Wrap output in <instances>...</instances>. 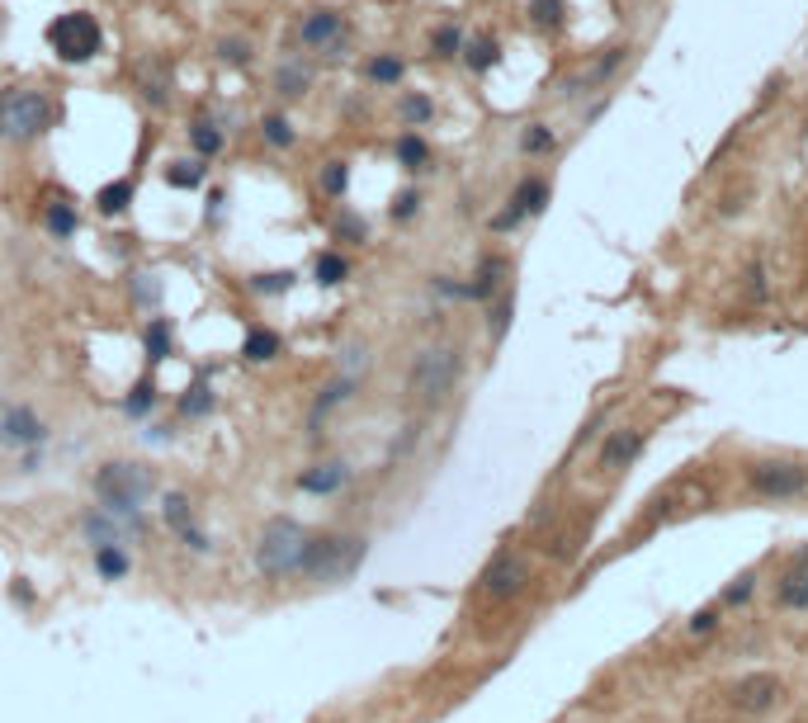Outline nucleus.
<instances>
[{
  "instance_id": "obj_1",
  "label": "nucleus",
  "mask_w": 808,
  "mask_h": 723,
  "mask_svg": "<svg viewBox=\"0 0 808 723\" xmlns=\"http://www.w3.org/2000/svg\"><path fill=\"white\" fill-rule=\"evenodd\" d=\"M95 492H99V506H105V511L137 515V506L156 492V473H152L147 464L118 459V464H105V468H99Z\"/></svg>"
},
{
  "instance_id": "obj_2",
  "label": "nucleus",
  "mask_w": 808,
  "mask_h": 723,
  "mask_svg": "<svg viewBox=\"0 0 808 723\" xmlns=\"http://www.w3.org/2000/svg\"><path fill=\"white\" fill-rule=\"evenodd\" d=\"M360 563H364V540L360 534H317V540L303 544L298 572L317 577V582H345Z\"/></svg>"
},
{
  "instance_id": "obj_3",
  "label": "nucleus",
  "mask_w": 808,
  "mask_h": 723,
  "mask_svg": "<svg viewBox=\"0 0 808 723\" xmlns=\"http://www.w3.org/2000/svg\"><path fill=\"white\" fill-rule=\"evenodd\" d=\"M454 383H459V350L454 345H426L417 360H411L407 374V392L417 402H445Z\"/></svg>"
},
{
  "instance_id": "obj_4",
  "label": "nucleus",
  "mask_w": 808,
  "mask_h": 723,
  "mask_svg": "<svg viewBox=\"0 0 808 723\" xmlns=\"http://www.w3.org/2000/svg\"><path fill=\"white\" fill-rule=\"evenodd\" d=\"M303 544H307V534H303V525L298 521H269L265 530H260V544H256V563H260V572H269V577H288V572H298V563H303Z\"/></svg>"
},
{
  "instance_id": "obj_5",
  "label": "nucleus",
  "mask_w": 808,
  "mask_h": 723,
  "mask_svg": "<svg viewBox=\"0 0 808 723\" xmlns=\"http://www.w3.org/2000/svg\"><path fill=\"white\" fill-rule=\"evenodd\" d=\"M52 123V105L43 90H10L0 99V137L10 142H33Z\"/></svg>"
},
{
  "instance_id": "obj_6",
  "label": "nucleus",
  "mask_w": 808,
  "mask_h": 723,
  "mask_svg": "<svg viewBox=\"0 0 808 723\" xmlns=\"http://www.w3.org/2000/svg\"><path fill=\"white\" fill-rule=\"evenodd\" d=\"M48 43H52V52H57L61 61H95V57H99V48H105V33H99L95 14L76 10V14L52 19Z\"/></svg>"
},
{
  "instance_id": "obj_7",
  "label": "nucleus",
  "mask_w": 808,
  "mask_h": 723,
  "mask_svg": "<svg viewBox=\"0 0 808 723\" xmlns=\"http://www.w3.org/2000/svg\"><path fill=\"white\" fill-rule=\"evenodd\" d=\"M747 478H752V487L761 492V497H775V502L803 497L808 492V473L799 464H752Z\"/></svg>"
},
{
  "instance_id": "obj_8",
  "label": "nucleus",
  "mask_w": 808,
  "mask_h": 723,
  "mask_svg": "<svg viewBox=\"0 0 808 723\" xmlns=\"http://www.w3.org/2000/svg\"><path fill=\"white\" fill-rule=\"evenodd\" d=\"M80 530H86V540L95 549H109V544H128L133 534L142 530V521H137V515H118V511L99 506L95 515H86V525H80Z\"/></svg>"
},
{
  "instance_id": "obj_9",
  "label": "nucleus",
  "mask_w": 808,
  "mask_h": 723,
  "mask_svg": "<svg viewBox=\"0 0 808 723\" xmlns=\"http://www.w3.org/2000/svg\"><path fill=\"white\" fill-rule=\"evenodd\" d=\"M525 582H530V563H525L521 553H502V558H496V563L483 572V591L492 596V601H506V596H515Z\"/></svg>"
},
{
  "instance_id": "obj_10",
  "label": "nucleus",
  "mask_w": 808,
  "mask_h": 723,
  "mask_svg": "<svg viewBox=\"0 0 808 723\" xmlns=\"http://www.w3.org/2000/svg\"><path fill=\"white\" fill-rule=\"evenodd\" d=\"M544 203H549V184L539 180V175H530V180H521V190L511 194V209L492 218V227H496V232H511V227L521 222V218L544 213Z\"/></svg>"
},
{
  "instance_id": "obj_11",
  "label": "nucleus",
  "mask_w": 808,
  "mask_h": 723,
  "mask_svg": "<svg viewBox=\"0 0 808 723\" xmlns=\"http://www.w3.org/2000/svg\"><path fill=\"white\" fill-rule=\"evenodd\" d=\"M780 700V681L771 671H756V676H742L738 686H733V705L742 714H761V709H771Z\"/></svg>"
},
{
  "instance_id": "obj_12",
  "label": "nucleus",
  "mask_w": 808,
  "mask_h": 723,
  "mask_svg": "<svg viewBox=\"0 0 808 723\" xmlns=\"http://www.w3.org/2000/svg\"><path fill=\"white\" fill-rule=\"evenodd\" d=\"M0 440L5 445H43V421L33 417L29 407H10L5 417H0Z\"/></svg>"
},
{
  "instance_id": "obj_13",
  "label": "nucleus",
  "mask_w": 808,
  "mask_h": 723,
  "mask_svg": "<svg viewBox=\"0 0 808 723\" xmlns=\"http://www.w3.org/2000/svg\"><path fill=\"white\" fill-rule=\"evenodd\" d=\"M780 606H790V610L808 606V549L794 553L790 568H785V577H780Z\"/></svg>"
},
{
  "instance_id": "obj_14",
  "label": "nucleus",
  "mask_w": 808,
  "mask_h": 723,
  "mask_svg": "<svg viewBox=\"0 0 808 723\" xmlns=\"http://www.w3.org/2000/svg\"><path fill=\"white\" fill-rule=\"evenodd\" d=\"M345 483H350V464H341V459L317 464V468H307L303 478H298V487H303V492H317V497H326V492H341Z\"/></svg>"
},
{
  "instance_id": "obj_15",
  "label": "nucleus",
  "mask_w": 808,
  "mask_h": 723,
  "mask_svg": "<svg viewBox=\"0 0 808 723\" xmlns=\"http://www.w3.org/2000/svg\"><path fill=\"white\" fill-rule=\"evenodd\" d=\"M619 61H625V48H610V52H606V57H600V61H596V67H591V71H582V76H572V80H568V86H563V95L572 99V95H587V90H596V86H606V80L615 76V67H619Z\"/></svg>"
},
{
  "instance_id": "obj_16",
  "label": "nucleus",
  "mask_w": 808,
  "mask_h": 723,
  "mask_svg": "<svg viewBox=\"0 0 808 723\" xmlns=\"http://www.w3.org/2000/svg\"><path fill=\"white\" fill-rule=\"evenodd\" d=\"M638 445H644V430H615L610 445L600 449V468H606V473L625 468V464L634 459V454H638Z\"/></svg>"
},
{
  "instance_id": "obj_17",
  "label": "nucleus",
  "mask_w": 808,
  "mask_h": 723,
  "mask_svg": "<svg viewBox=\"0 0 808 723\" xmlns=\"http://www.w3.org/2000/svg\"><path fill=\"white\" fill-rule=\"evenodd\" d=\"M336 38H341V14H336V10H317V14L303 24V43H307V48H322V52H326Z\"/></svg>"
},
{
  "instance_id": "obj_18",
  "label": "nucleus",
  "mask_w": 808,
  "mask_h": 723,
  "mask_svg": "<svg viewBox=\"0 0 808 723\" xmlns=\"http://www.w3.org/2000/svg\"><path fill=\"white\" fill-rule=\"evenodd\" d=\"M502 279H506V260H502V256H487V260L478 265V279L464 284V288H468V298H492L496 288H502Z\"/></svg>"
},
{
  "instance_id": "obj_19",
  "label": "nucleus",
  "mask_w": 808,
  "mask_h": 723,
  "mask_svg": "<svg viewBox=\"0 0 808 723\" xmlns=\"http://www.w3.org/2000/svg\"><path fill=\"white\" fill-rule=\"evenodd\" d=\"M307 86H313V71H307L303 61H284V67H279V76H275V90H279L284 99H298V95H307Z\"/></svg>"
},
{
  "instance_id": "obj_20",
  "label": "nucleus",
  "mask_w": 808,
  "mask_h": 723,
  "mask_svg": "<svg viewBox=\"0 0 808 723\" xmlns=\"http://www.w3.org/2000/svg\"><path fill=\"white\" fill-rule=\"evenodd\" d=\"M345 275H350V260H345L341 251H322V256H317V265H313V279H317L322 288L345 284Z\"/></svg>"
},
{
  "instance_id": "obj_21",
  "label": "nucleus",
  "mask_w": 808,
  "mask_h": 723,
  "mask_svg": "<svg viewBox=\"0 0 808 723\" xmlns=\"http://www.w3.org/2000/svg\"><path fill=\"white\" fill-rule=\"evenodd\" d=\"M43 227H48V232H52L57 241L76 237V203H61V199H57V203H48V209H43Z\"/></svg>"
},
{
  "instance_id": "obj_22",
  "label": "nucleus",
  "mask_w": 808,
  "mask_h": 723,
  "mask_svg": "<svg viewBox=\"0 0 808 723\" xmlns=\"http://www.w3.org/2000/svg\"><path fill=\"white\" fill-rule=\"evenodd\" d=\"M464 61L473 71H492L496 61H502V48H496V38H473V43H464Z\"/></svg>"
},
{
  "instance_id": "obj_23",
  "label": "nucleus",
  "mask_w": 808,
  "mask_h": 723,
  "mask_svg": "<svg viewBox=\"0 0 808 723\" xmlns=\"http://www.w3.org/2000/svg\"><path fill=\"white\" fill-rule=\"evenodd\" d=\"M203 175H209L203 161H171V166H165V184H175V190H199Z\"/></svg>"
},
{
  "instance_id": "obj_24",
  "label": "nucleus",
  "mask_w": 808,
  "mask_h": 723,
  "mask_svg": "<svg viewBox=\"0 0 808 723\" xmlns=\"http://www.w3.org/2000/svg\"><path fill=\"white\" fill-rule=\"evenodd\" d=\"M241 355L246 360H275L279 355V336L275 332H265V326H251V332H246V345H241Z\"/></svg>"
},
{
  "instance_id": "obj_25",
  "label": "nucleus",
  "mask_w": 808,
  "mask_h": 723,
  "mask_svg": "<svg viewBox=\"0 0 808 723\" xmlns=\"http://www.w3.org/2000/svg\"><path fill=\"white\" fill-rule=\"evenodd\" d=\"M350 392H355V379H350V374H341L336 383H326V388H322V398H317V407H313V421H322L331 407L350 402Z\"/></svg>"
},
{
  "instance_id": "obj_26",
  "label": "nucleus",
  "mask_w": 808,
  "mask_h": 723,
  "mask_svg": "<svg viewBox=\"0 0 808 723\" xmlns=\"http://www.w3.org/2000/svg\"><path fill=\"white\" fill-rule=\"evenodd\" d=\"M99 213H123L133 203V180H114V184H105V190H99Z\"/></svg>"
},
{
  "instance_id": "obj_27",
  "label": "nucleus",
  "mask_w": 808,
  "mask_h": 723,
  "mask_svg": "<svg viewBox=\"0 0 808 723\" xmlns=\"http://www.w3.org/2000/svg\"><path fill=\"white\" fill-rule=\"evenodd\" d=\"M398 161H402L407 171H421L426 161H430V147H426L417 133H402V137H398Z\"/></svg>"
},
{
  "instance_id": "obj_28",
  "label": "nucleus",
  "mask_w": 808,
  "mask_h": 723,
  "mask_svg": "<svg viewBox=\"0 0 808 723\" xmlns=\"http://www.w3.org/2000/svg\"><path fill=\"white\" fill-rule=\"evenodd\" d=\"M553 142H558V137H553L549 123H530V128L521 133V152H525V156H544V152H553Z\"/></svg>"
},
{
  "instance_id": "obj_29",
  "label": "nucleus",
  "mask_w": 808,
  "mask_h": 723,
  "mask_svg": "<svg viewBox=\"0 0 808 723\" xmlns=\"http://www.w3.org/2000/svg\"><path fill=\"white\" fill-rule=\"evenodd\" d=\"M369 80H374V86H398L402 80V57H392V52L374 57L369 61Z\"/></svg>"
},
{
  "instance_id": "obj_30",
  "label": "nucleus",
  "mask_w": 808,
  "mask_h": 723,
  "mask_svg": "<svg viewBox=\"0 0 808 723\" xmlns=\"http://www.w3.org/2000/svg\"><path fill=\"white\" fill-rule=\"evenodd\" d=\"M190 142H194V152H199V156H213V152H222V133L213 128L209 118H199L194 128H190Z\"/></svg>"
},
{
  "instance_id": "obj_31",
  "label": "nucleus",
  "mask_w": 808,
  "mask_h": 723,
  "mask_svg": "<svg viewBox=\"0 0 808 723\" xmlns=\"http://www.w3.org/2000/svg\"><path fill=\"white\" fill-rule=\"evenodd\" d=\"M260 133H265L269 147H294V123H288L284 114H269V118L260 123Z\"/></svg>"
},
{
  "instance_id": "obj_32",
  "label": "nucleus",
  "mask_w": 808,
  "mask_h": 723,
  "mask_svg": "<svg viewBox=\"0 0 808 723\" xmlns=\"http://www.w3.org/2000/svg\"><path fill=\"white\" fill-rule=\"evenodd\" d=\"M95 568H99V577H109V582H114V577L128 572V553H123L118 544H109V549L95 553Z\"/></svg>"
},
{
  "instance_id": "obj_33",
  "label": "nucleus",
  "mask_w": 808,
  "mask_h": 723,
  "mask_svg": "<svg viewBox=\"0 0 808 723\" xmlns=\"http://www.w3.org/2000/svg\"><path fill=\"white\" fill-rule=\"evenodd\" d=\"M165 355H171V322L152 317V326H147V360H165Z\"/></svg>"
},
{
  "instance_id": "obj_34",
  "label": "nucleus",
  "mask_w": 808,
  "mask_h": 723,
  "mask_svg": "<svg viewBox=\"0 0 808 723\" xmlns=\"http://www.w3.org/2000/svg\"><path fill=\"white\" fill-rule=\"evenodd\" d=\"M530 19L539 29H558L563 24V0H530Z\"/></svg>"
},
{
  "instance_id": "obj_35",
  "label": "nucleus",
  "mask_w": 808,
  "mask_h": 723,
  "mask_svg": "<svg viewBox=\"0 0 808 723\" xmlns=\"http://www.w3.org/2000/svg\"><path fill=\"white\" fill-rule=\"evenodd\" d=\"M322 190H326L331 199H341V194L350 190V166H345V161H326V171H322Z\"/></svg>"
},
{
  "instance_id": "obj_36",
  "label": "nucleus",
  "mask_w": 808,
  "mask_h": 723,
  "mask_svg": "<svg viewBox=\"0 0 808 723\" xmlns=\"http://www.w3.org/2000/svg\"><path fill=\"white\" fill-rule=\"evenodd\" d=\"M294 279H298L294 270H275V275H256L251 288H256V294H288V288H294Z\"/></svg>"
},
{
  "instance_id": "obj_37",
  "label": "nucleus",
  "mask_w": 808,
  "mask_h": 723,
  "mask_svg": "<svg viewBox=\"0 0 808 723\" xmlns=\"http://www.w3.org/2000/svg\"><path fill=\"white\" fill-rule=\"evenodd\" d=\"M430 48H435V57H454V52H464V33L454 24H445V29H435Z\"/></svg>"
},
{
  "instance_id": "obj_38",
  "label": "nucleus",
  "mask_w": 808,
  "mask_h": 723,
  "mask_svg": "<svg viewBox=\"0 0 808 723\" xmlns=\"http://www.w3.org/2000/svg\"><path fill=\"white\" fill-rule=\"evenodd\" d=\"M180 411L184 417H203V411H213V392L203 388V383H194L190 392H184V402H180Z\"/></svg>"
},
{
  "instance_id": "obj_39",
  "label": "nucleus",
  "mask_w": 808,
  "mask_h": 723,
  "mask_svg": "<svg viewBox=\"0 0 808 723\" xmlns=\"http://www.w3.org/2000/svg\"><path fill=\"white\" fill-rule=\"evenodd\" d=\"M123 407H128V417H147V411L156 407V383H137L133 398L123 402Z\"/></svg>"
},
{
  "instance_id": "obj_40",
  "label": "nucleus",
  "mask_w": 808,
  "mask_h": 723,
  "mask_svg": "<svg viewBox=\"0 0 808 723\" xmlns=\"http://www.w3.org/2000/svg\"><path fill=\"white\" fill-rule=\"evenodd\" d=\"M161 511H165V521H171L175 530H190V502H184L180 492H171V497H165V506H161Z\"/></svg>"
},
{
  "instance_id": "obj_41",
  "label": "nucleus",
  "mask_w": 808,
  "mask_h": 723,
  "mask_svg": "<svg viewBox=\"0 0 808 723\" xmlns=\"http://www.w3.org/2000/svg\"><path fill=\"white\" fill-rule=\"evenodd\" d=\"M430 114H435V105H430L426 95H402V118H407V123H426Z\"/></svg>"
},
{
  "instance_id": "obj_42",
  "label": "nucleus",
  "mask_w": 808,
  "mask_h": 723,
  "mask_svg": "<svg viewBox=\"0 0 808 723\" xmlns=\"http://www.w3.org/2000/svg\"><path fill=\"white\" fill-rule=\"evenodd\" d=\"M218 57H222V61H232V67H246V61H251V43H241V38H222V43H218Z\"/></svg>"
},
{
  "instance_id": "obj_43",
  "label": "nucleus",
  "mask_w": 808,
  "mask_h": 723,
  "mask_svg": "<svg viewBox=\"0 0 808 723\" xmlns=\"http://www.w3.org/2000/svg\"><path fill=\"white\" fill-rule=\"evenodd\" d=\"M511 313H515V298L506 294L502 303L492 307V341H502V336H506V326H511Z\"/></svg>"
},
{
  "instance_id": "obj_44",
  "label": "nucleus",
  "mask_w": 808,
  "mask_h": 723,
  "mask_svg": "<svg viewBox=\"0 0 808 723\" xmlns=\"http://www.w3.org/2000/svg\"><path fill=\"white\" fill-rule=\"evenodd\" d=\"M133 294H137V303H142V307H152V303H161V284H156V275H137V284H133Z\"/></svg>"
},
{
  "instance_id": "obj_45",
  "label": "nucleus",
  "mask_w": 808,
  "mask_h": 723,
  "mask_svg": "<svg viewBox=\"0 0 808 723\" xmlns=\"http://www.w3.org/2000/svg\"><path fill=\"white\" fill-rule=\"evenodd\" d=\"M417 209H421V194H417V190H402L398 199H392V218H398V222H407Z\"/></svg>"
},
{
  "instance_id": "obj_46",
  "label": "nucleus",
  "mask_w": 808,
  "mask_h": 723,
  "mask_svg": "<svg viewBox=\"0 0 808 723\" xmlns=\"http://www.w3.org/2000/svg\"><path fill=\"white\" fill-rule=\"evenodd\" d=\"M752 587H756V577H752V572H742L738 582H733L728 591H723V601H728V606H742V601L752 596Z\"/></svg>"
},
{
  "instance_id": "obj_47",
  "label": "nucleus",
  "mask_w": 808,
  "mask_h": 723,
  "mask_svg": "<svg viewBox=\"0 0 808 723\" xmlns=\"http://www.w3.org/2000/svg\"><path fill=\"white\" fill-rule=\"evenodd\" d=\"M336 237H350V241H364V222L360 218H336Z\"/></svg>"
},
{
  "instance_id": "obj_48",
  "label": "nucleus",
  "mask_w": 808,
  "mask_h": 723,
  "mask_svg": "<svg viewBox=\"0 0 808 723\" xmlns=\"http://www.w3.org/2000/svg\"><path fill=\"white\" fill-rule=\"evenodd\" d=\"M709 629H714V610H700L691 619V634H709Z\"/></svg>"
},
{
  "instance_id": "obj_49",
  "label": "nucleus",
  "mask_w": 808,
  "mask_h": 723,
  "mask_svg": "<svg viewBox=\"0 0 808 723\" xmlns=\"http://www.w3.org/2000/svg\"><path fill=\"white\" fill-rule=\"evenodd\" d=\"M0 417H5V411H0Z\"/></svg>"
}]
</instances>
